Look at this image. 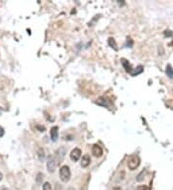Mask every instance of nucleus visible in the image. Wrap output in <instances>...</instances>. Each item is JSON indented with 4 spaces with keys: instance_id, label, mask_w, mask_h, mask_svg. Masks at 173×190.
I'll use <instances>...</instances> for the list:
<instances>
[{
    "instance_id": "nucleus-16",
    "label": "nucleus",
    "mask_w": 173,
    "mask_h": 190,
    "mask_svg": "<svg viewBox=\"0 0 173 190\" xmlns=\"http://www.w3.org/2000/svg\"><path fill=\"white\" fill-rule=\"evenodd\" d=\"M136 190H150V188L146 185H138Z\"/></svg>"
},
{
    "instance_id": "nucleus-13",
    "label": "nucleus",
    "mask_w": 173,
    "mask_h": 190,
    "mask_svg": "<svg viewBox=\"0 0 173 190\" xmlns=\"http://www.w3.org/2000/svg\"><path fill=\"white\" fill-rule=\"evenodd\" d=\"M108 44H109L112 48H114V50H117V44H116V42H115V41H114V39L109 38V40H108Z\"/></svg>"
},
{
    "instance_id": "nucleus-18",
    "label": "nucleus",
    "mask_w": 173,
    "mask_h": 190,
    "mask_svg": "<svg viewBox=\"0 0 173 190\" xmlns=\"http://www.w3.org/2000/svg\"><path fill=\"white\" fill-rule=\"evenodd\" d=\"M3 134H4V129L0 126V136H3Z\"/></svg>"
},
{
    "instance_id": "nucleus-12",
    "label": "nucleus",
    "mask_w": 173,
    "mask_h": 190,
    "mask_svg": "<svg viewBox=\"0 0 173 190\" xmlns=\"http://www.w3.org/2000/svg\"><path fill=\"white\" fill-rule=\"evenodd\" d=\"M165 72H166V75H167L170 79H173V68H172V66H171L170 64H168V65L166 66Z\"/></svg>"
},
{
    "instance_id": "nucleus-10",
    "label": "nucleus",
    "mask_w": 173,
    "mask_h": 190,
    "mask_svg": "<svg viewBox=\"0 0 173 190\" xmlns=\"http://www.w3.org/2000/svg\"><path fill=\"white\" fill-rule=\"evenodd\" d=\"M142 71H143V66L142 65H138L137 68L133 69L132 72H131V75L132 76H136V75H138V74L142 73Z\"/></svg>"
},
{
    "instance_id": "nucleus-5",
    "label": "nucleus",
    "mask_w": 173,
    "mask_h": 190,
    "mask_svg": "<svg viewBox=\"0 0 173 190\" xmlns=\"http://www.w3.org/2000/svg\"><path fill=\"white\" fill-rule=\"evenodd\" d=\"M81 155H82L81 150H80L79 148H75V149H73V150L71 151V153H70V159H71V160H73V161H78V160H80V158H81Z\"/></svg>"
},
{
    "instance_id": "nucleus-9",
    "label": "nucleus",
    "mask_w": 173,
    "mask_h": 190,
    "mask_svg": "<svg viewBox=\"0 0 173 190\" xmlns=\"http://www.w3.org/2000/svg\"><path fill=\"white\" fill-rule=\"evenodd\" d=\"M121 62H122V65L124 66V68H125V70H126V72L127 73H129V74H131V72H132V67H131V64L129 63V62L127 61V60H125V59H122L121 60Z\"/></svg>"
},
{
    "instance_id": "nucleus-21",
    "label": "nucleus",
    "mask_w": 173,
    "mask_h": 190,
    "mask_svg": "<svg viewBox=\"0 0 173 190\" xmlns=\"http://www.w3.org/2000/svg\"><path fill=\"white\" fill-rule=\"evenodd\" d=\"M2 178H3V175H2V173H1V172H0V181H1V180H2Z\"/></svg>"
},
{
    "instance_id": "nucleus-19",
    "label": "nucleus",
    "mask_w": 173,
    "mask_h": 190,
    "mask_svg": "<svg viewBox=\"0 0 173 190\" xmlns=\"http://www.w3.org/2000/svg\"><path fill=\"white\" fill-rule=\"evenodd\" d=\"M56 190H64V189H63L62 185H60V184H57V185H56Z\"/></svg>"
},
{
    "instance_id": "nucleus-15",
    "label": "nucleus",
    "mask_w": 173,
    "mask_h": 190,
    "mask_svg": "<svg viewBox=\"0 0 173 190\" xmlns=\"http://www.w3.org/2000/svg\"><path fill=\"white\" fill-rule=\"evenodd\" d=\"M42 190H52V187H51V184L49 182H44L43 185H42Z\"/></svg>"
},
{
    "instance_id": "nucleus-7",
    "label": "nucleus",
    "mask_w": 173,
    "mask_h": 190,
    "mask_svg": "<svg viewBox=\"0 0 173 190\" xmlns=\"http://www.w3.org/2000/svg\"><path fill=\"white\" fill-rule=\"evenodd\" d=\"M90 163H91V158H90V155H83V158H82V160H81V166H82L83 168H86V167H88V166L90 165Z\"/></svg>"
},
{
    "instance_id": "nucleus-17",
    "label": "nucleus",
    "mask_w": 173,
    "mask_h": 190,
    "mask_svg": "<svg viewBox=\"0 0 173 190\" xmlns=\"http://www.w3.org/2000/svg\"><path fill=\"white\" fill-rule=\"evenodd\" d=\"M145 173H146V171H142V173H141V174L140 175H138L137 177V182H142V180H143V178H142V176L145 174Z\"/></svg>"
},
{
    "instance_id": "nucleus-3",
    "label": "nucleus",
    "mask_w": 173,
    "mask_h": 190,
    "mask_svg": "<svg viewBox=\"0 0 173 190\" xmlns=\"http://www.w3.org/2000/svg\"><path fill=\"white\" fill-rule=\"evenodd\" d=\"M65 154H66V150H65V148H64V147H60V149H58V150L56 151L54 159L56 160L57 163H59V162H62V161H63V160L64 159V155H65Z\"/></svg>"
},
{
    "instance_id": "nucleus-23",
    "label": "nucleus",
    "mask_w": 173,
    "mask_h": 190,
    "mask_svg": "<svg viewBox=\"0 0 173 190\" xmlns=\"http://www.w3.org/2000/svg\"><path fill=\"white\" fill-rule=\"evenodd\" d=\"M0 115H1V109H0Z\"/></svg>"
},
{
    "instance_id": "nucleus-6",
    "label": "nucleus",
    "mask_w": 173,
    "mask_h": 190,
    "mask_svg": "<svg viewBox=\"0 0 173 190\" xmlns=\"http://www.w3.org/2000/svg\"><path fill=\"white\" fill-rule=\"evenodd\" d=\"M92 155H94L95 158H100L101 155H103V150H102V148H101L100 145H98V144H94V145L92 146Z\"/></svg>"
},
{
    "instance_id": "nucleus-4",
    "label": "nucleus",
    "mask_w": 173,
    "mask_h": 190,
    "mask_svg": "<svg viewBox=\"0 0 173 190\" xmlns=\"http://www.w3.org/2000/svg\"><path fill=\"white\" fill-rule=\"evenodd\" d=\"M57 161L56 160L54 159V157H50L47 160V170L50 172V173H54L55 170H56V167H57Z\"/></svg>"
},
{
    "instance_id": "nucleus-8",
    "label": "nucleus",
    "mask_w": 173,
    "mask_h": 190,
    "mask_svg": "<svg viewBox=\"0 0 173 190\" xmlns=\"http://www.w3.org/2000/svg\"><path fill=\"white\" fill-rule=\"evenodd\" d=\"M50 137H51V139L53 141H56L58 139V127L57 126H54V127L51 128V130H50Z\"/></svg>"
},
{
    "instance_id": "nucleus-20",
    "label": "nucleus",
    "mask_w": 173,
    "mask_h": 190,
    "mask_svg": "<svg viewBox=\"0 0 173 190\" xmlns=\"http://www.w3.org/2000/svg\"><path fill=\"white\" fill-rule=\"evenodd\" d=\"M113 190H122V189H121V187H119V186H115L113 188Z\"/></svg>"
},
{
    "instance_id": "nucleus-1",
    "label": "nucleus",
    "mask_w": 173,
    "mask_h": 190,
    "mask_svg": "<svg viewBox=\"0 0 173 190\" xmlns=\"http://www.w3.org/2000/svg\"><path fill=\"white\" fill-rule=\"evenodd\" d=\"M140 163H141V160L140 158L137 157V155H130L128 158V160H127V165H128V168L130 170H136L138 166H140Z\"/></svg>"
},
{
    "instance_id": "nucleus-2",
    "label": "nucleus",
    "mask_w": 173,
    "mask_h": 190,
    "mask_svg": "<svg viewBox=\"0 0 173 190\" xmlns=\"http://www.w3.org/2000/svg\"><path fill=\"white\" fill-rule=\"evenodd\" d=\"M60 178L64 182H67L71 178V172L67 165H64L60 169Z\"/></svg>"
},
{
    "instance_id": "nucleus-14",
    "label": "nucleus",
    "mask_w": 173,
    "mask_h": 190,
    "mask_svg": "<svg viewBox=\"0 0 173 190\" xmlns=\"http://www.w3.org/2000/svg\"><path fill=\"white\" fill-rule=\"evenodd\" d=\"M42 180H43V174H42V173H39V174L37 175V179H36L37 183L41 184L42 182Z\"/></svg>"
},
{
    "instance_id": "nucleus-22",
    "label": "nucleus",
    "mask_w": 173,
    "mask_h": 190,
    "mask_svg": "<svg viewBox=\"0 0 173 190\" xmlns=\"http://www.w3.org/2000/svg\"><path fill=\"white\" fill-rule=\"evenodd\" d=\"M0 190H8L6 187H1V188H0Z\"/></svg>"
},
{
    "instance_id": "nucleus-11",
    "label": "nucleus",
    "mask_w": 173,
    "mask_h": 190,
    "mask_svg": "<svg viewBox=\"0 0 173 190\" xmlns=\"http://www.w3.org/2000/svg\"><path fill=\"white\" fill-rule=\"evenodd\" d=\"M38 158L40 159L41 161H42L44 160V158H45V152H44V150L42 148H40L38 150Z\"/></svg>"
}]
</instances>
